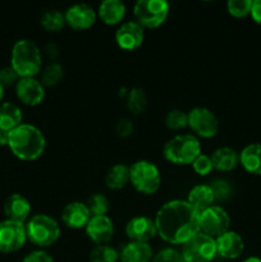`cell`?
<instances>
[{"mask_svg": "<svg viewBox=\"0 0 261 262\" xmlns=\"http://www.w3.org/2000/svg\"><path fill=\"white\" fill-rule=\"evenodd\" d=\"M154 220L158 234L170 245H184L200 233V214L187 201L166 202Z\"/></svg>", "mask_w": 261, "mask_h": 262, "instance_id": "cell-1", "label": "cell"}, {"mask_svg": "<svg viewBox=\"0 0 261 262\" xmlns=\"http://www.w3.org/2000/svg\"><path fill=\"white\" fill-rule=\"evenodd\" d=\"M8 147L13 155L25 161H32L40 158L46 147V140L42 132L32 124H22L9 132Z\"/></svg>", "mask_w": 261, "mask_h": 262, "instance_id": "cell-2", "label": "cell"}, {"mask_svg": "<svg viewBox=\"0 0 261 262\" xmlns=\"http://www.w3.org/2000/svg\"><path fill=\"white\" fill-rule=\"evenodd\" d=\"M42 56L38 46L33 41L23 38L18 40L12 49L10 67L19 78L35 77L41 72Z\"/></svg>", "mask_w": 261, "mask_h": 262, "instance_id": "cell-3", "label": "cell"}, {"mask_svg": "<svg viewBox=\"0 0 261 262\" xmlns=\"http://www.w3.org/2000/svg\"><path fill=\"white\" fill-rule=\"evenodd\" d=\"M201 154V143L193 135H178L169 140L163 148L165 160L176 165H188Z\"/></svg>", "mask_w": 261, "mask_h": 262, "instance_id": "cell-4", "label": "cell"}, {"mask_svg": "<svg viewBox=\"0 0 261 262\" xmlns=\"http://www.w3.org/2000/svg\"><path fill=\"white\" fill-rule=\"evenodd\" d=\"M27 239L38 247H49L60 237L58 222L45 214H37L30 217L26 223Z\"/></svg>", "mask_w": 261, "mask_h": 262, "instance_id": "cell-5", "label": "cell"}, {"mask_svg": "<svg viewBox=\"0 0 261 262\" xmlns=\"http://www.w3.org/2000/svg\"><path fill=\"white\" fill-rule=\"evenodd\" d=\"M129 182L141 193L153 194L160 188V171L151 161H136L129 166Z\"/></svg>", "mask_w": 261, "mask_h": 262, "instance_id": "cell-6", "label": "cell"}, {"mask_svg": "<svg viewBox=\"0 0 261 262\" xmlns=\"http://www.w3.org/2000/svg\"><path fill=\"white\" fill-rule=\"evenodd\" d=\"M136 22L142 28H156L169 15V3L165 0H140L133 8Z\"/></svg>", "mask_w": 261, "mask_h": 262, "instance_id": "cell-7", "label": "cell"}, {"mask_svg": "<svg viewBox=\"0 0 261 262\" xmlns=\"http://www.w3.org/2000/svg\"><path fill=\"white\" fill-rule=\"evenodd\" d=\"M181 255L184 262H211L217 255L216 243L214 238L200 232L184 243Z\"/></svg>", "mask_w": 261, "mask_h": 262, "instance_id": "cell-8", "label": "cell"}, {"mask_svg": "<svg viewBox=\"0 0 261 262\" xmlns=\"http://www.w3.org/2000/svg\"><path fill=\"white\" fill-rule=\"evenodd\" d=\"M230 217L220 206H211L200 214V232L216 239L229 230Z\"/></svg>", "mask_w": 261, "mask_h": 262, "instance_id": "cell-9", "label": "cell"}, {"mask_svg": "<svg viewBox=\"0 0 261 262\" xmlns=\"http://www.w3.org/2000/svg\"><path fill=\"white\" fill-rule=\"evenodd\" d=\"M188 127L199 137L212 138L219 132V120L211 110L194 107L188 113Z\"/></svg>", "mask_w": 261, "mask_h": 262, "instance_id": "cell-10", "label": "cell"}, {"mask_svg": "<svg viewBox=\"0 0 261 262\" xmlns=\"http://www.w3.org/2000/svg\"><path fill=\"white\" fill-rule=\"evenodd\" d=\"M26 241V224L8 219L0 222V252L12 253L19 251Z\"/></svg>", "mask_w": 261, "mask_h": 262, "instance_id": "cell-11", "label": "cell"}, {"mask_svg": "<svg viewBox=\"0 0 261 262\" xmlns=\"http://www.w3.org/2000/svg\"><path fill=\"white\" fill-rule=\"evenodd\" d=\"M17 97L28 106H37L45 99V87L35 77L19 78L15 84Z\"/></svg>", "mask_w": 261, "mask_h": 262, "instance_id": "cell-12", "label": "cell"}, {"mask_svg": "<svg viewBox=\"0 0 261 262\" xmlns=\"http://www.w3.org/2000/svg\"><path fill=\"white\" fill-rule=\"evenodd\" d=\"M125 234L130 242L148 243L158 234L155 220L148 216H135L125 225Z\"/></svg>", "mask_w": 261, "mask_h": 262, "instance_id": "cell-13", "label": "cell"}, {"mask_svg": "<svg viewBox=\"0 0 261 262\" xmlns=\"http://www.w3.org/2000/svg\"><path fill=\"white\" fill-rule=\"evenodd\" d=\"M145 38V31L137 22H125L115 32V42L120 49L133 51L140 48Z\"/></svg>", "mask_w": 261, "mask_h": 262, "instance_id": "cell-14", "label": "cell"}, {"mask_svg": "<svg viewBox=\"0 0 261 262\" xmlns=\"http://www.w3.org/2000/svg\"><path fill=\"white\" fill-rule=\"evenodd\" d=\"M66 23L76 31H84L95 25L97 13L87 4H74L64 13Z\"/></svg>", "mask_w": 261, "mask_h": 262, "instance_id": "cell-15", "label": "cell"}, {"mask_svg": "<svg viewBox=\"0 0 261 262\" xmlns=\"http://www.w3.org/2000/svg\"><path fill=\"white\" fill-rule=\"evenodd\" d=\"M84 230L90 239L96 243L97 246L106 245L114 235V224L106 215L105 216H91Z\"/></svg>", "mask_w": 261, "mask_h": 262, "instance_id": "cell-16", "label": "cell"}, {"mask_svg": "<svg viewBox=\"0 0 261 262\" xmlns=\"http://www.w3.org/2000/svg\"><path fill=\"white\" fill-rule=\"evenodd\" d=\"M90 219L91 214L84 202H69L61 211V220L71 229H84Z\"/></svg>", "mask_w": 261, "mask_h": 262, "instance_id": "cell-17", "label": "cell"}, {"mask_svg": "<svg viewBox=\"0 0 261 262\" xmlns=\"http://www.w3.org/2000/svg\"><path fill=\"white\" fill-rule=\"evenodd\" d=\"M216 243V253L223 258L234 260L238 258L245 251V242L238 233L228 230L224 234L215 239Z\"/></svg>", "mask_w": 261, "mask_h": 262, "instance_id": "cell-18", "label": "cell"}, {"mask_svg": "<svg viewBox=\"0 0 261 262\" xmlns=\"http://www.w3.org/2000/svg\"><path fill=\"white\" fill-rule=\"evenodd\" d=\"M4 214L8 220L26 224L31 216L30 201L19 193L10 194L4 202Z\"/></svg>", "mask_w": 261, "mask_h": 262, "instance_id": "cell-19", "label": "cell"}, {"mask_svg": "<svg viewBox=\"0 0 261 262\" xmlns=\"http://www.w3.org/2000/svg\"><path fill=\"white\" fill-rule=\"evenodd\" d=\"M187 202L196 210L199 214L214 206V193L209 184H199L189 191Z\"/></svg>", "mask_w": 261, "mask_h": 262, "instance_id": "cell-20", "label": "cell"}, {"mask_svg": "<svg viewBox=\"0 0 261 262\" xmlns=\"http://www.w3.org/2000/svg\"><path fill=\"white\" fill-rule=\"evenodd\" d=\"M97 15L107 26L119 25L125 15V5L120 0H104L100 4Z\"/></svg>", "mask_w": 261, "mask_h": 262, "instance_id": "cell-21", "label": "cell"}, {"mask_svg": "<svg viewBox=\"0 0 261 262\" xmlns=\"http://www.w3.org/2000/svg\"><path fill=\"white\" fill-rule=\"evenodd\" d=\"M119 258L122 262H150L153 250L148 243L129 242L122 248Z\"/></svg>", "mask_w": 261, "mask_h": 262, "instance_id": "cell-22", "label": "cell"}, {"mask_svg": "<svg viewBox=\"0 0 261 262\" xmlns=\"http://www.w3.org/2000/svg\"><path fill=\"white\" fill-rule=\"evenodd\" d=\"M240 164L246 171L261 176V143H251L240 154Z\"/></svg>", "mask_w": 261, "mask_h": 262, "instance_id": "cell-23", "label": "cell"}, {"mask_svg": "<svg viewBox=\"0 0 261 262\" xmlns=\"http://www.w3.org/2000/svg\"><path fill=\"white\" fill-rule=\"evenodd\" d=\"M22 110L13 102L0 104V129L12 132L22 124Z\"/></svg>", "mask_w": 261, "mask_h": 262, "instance_id": "cell-24", "label": "cell"}, {"mask_svg": "<svg viewBox=\"0 0 261 262\" xmlns=\"http://www.w3.org/2000/svg\"><path fill=\"white\" fill-rule=\"evenodd\" d=\"M212 168L219 171H230L240 164V154L230 147H220L212 152Z\"/></svg>", "mask_w": 261, "mask_h": 262, "instance_id": "cell-25", "label": "cell"}, {"mask_svg": "<svg viewBox=\"0 0 261 262\" xmlns=\"http://www.w3.org/2000/svg\"><path fill=\"white\" fill-rule=\"evenodd\" d=\"M105 183L110 189H122L129 183V166L124 164H117L112 166L105 177Z\"/></svg>", "mask_w": 261, "mask_h": 262, "instance_id": "cell-26", "label": "cell"}, {"mask_svg": "<svg viewBox=\"0 0 261 262\" xmlns=\"http://www.w3.org/2000/svg\"><path fill=\"white\" fill-rule=\"evenodd\" d=\"M147 106L146 92L140 87H133L127 92V109L133 115H138L145 112Z\"/></svg>", "mask_w": 261, "mask_h": 262, "instance_id": "cell-27", "label": "cell"}, {"mask_svg": "<svg viewBox=\"0 0 261 262\" xmlns=\"http://www.w3.org/2000/svg\"><path fill=\"white\" fill-rule=\"evenodd\" d=\"M41 27L48 32H56V31L63 30L66 23V17L64 13L59 10H48L42 14L40 19Z\"/></svg>", "mask_w": 261, "mask_h": 262, "instance_id": "cell-28", "label": "cell"}, {"mask_svg": "<svg viewBox=\"0 0 261 262\" xmlns=\"http://www.w3.org/2000/svg\"><path fill=\"white\" fill-rule=\"evenodd\" d=\"M64 77V68L61 64L56 61H51L42 72L41 76V83L44 87H55L61 82Z\"/></svg>", "mask_w": 261, "mask_h": 262, "instance_id": "cell-29", "label": "cell"}, {"mask_svg": "<svg viewBox=\"0 0 261 262\" xmlns=\"http://www.w3.org/2000/svg\"><path fill=\"white\" fill-rule=\"evenodd\" d=\"M119 252L107 245H99L90 252V262H117Z\"/></svg>", "mask_w": 261, "mask_h": 262, "instance_id": "cell-30", "label": "cell"}, {"mask_svg": "<svg viewBox=\"0 0 261 262\" xmlns=\"http://www.w3.org/2000/svg\"><path fill=\"white\" fill-rule=\"evenodd\" d=\"M109 200L101 193L92 194L86 202L91 216H105L109 211Z\"/></svg>", "mask_w": 261, "mask_h": 262, "instance_id": "cell-31", "label": "cell"}, {"mask_svg": "<svg viewBox=\"0 0 261 262\" xmlns=\"http://www.w3.org/2000/svg\"><path fill=\"white\" fill-rule=\"evenodd\" d=\"M165 123L169 129H183V128L188 127V114H186V113L178 109L170 110L168 113V115H166Z\"/></svg>", "mask_w": 261, "mask_h": 262, "instance_id": "cell-32", "label": "cell"}, {"mask_svg": "<svg viewBox=\"0 0 261 262\" xmlns=\"http://www.w3.org/2000/svg\"><path fill=\"white\" fill-rule=\"evenodd\" d=\"M252 0H229L227 4L228 13L234 18H243L251 13Z\"/></svg>", "mask_w": 261, "mask_h": 262, "instance_id": "cell-33", "label": "cell"}, {"mask_svg": "<svg viewBox=\"0 0 261 262\" xmlns=\"http://www.w3.org/2000/svg\"><path fill=\"white\" fill-rule=\"evenodd\" d=\"M212 189V193H214L215 202H222L225 201L230 197L232 194V186L228 181L225 179H215L214 182H211V184H209Z\"/></svg>", "mask_w": 261, "mask_h": 262, "instance_id": "cell-34", "label": "cell"}, {"mask_svg": "<svg viewBox=\"0 0 261 262\" xmlns=\"http://www.w3.org/2000/svg\"><path fill=\"white\" fill-rule=\"evenodd\" d=\"M192 168H193L194 173H197L199 176L205 177L209 176L211 173L212 168V163H211V158L207 155H204V154H200L194 161L192 163Z\"/></svg>", "mask_w": 261, "mask_h": 262, "instance_id": "cell-35", "label": "cell"}, {"mask_svg": "<svg viewBox=\"0 0 261 262\" xmlns=\"http://www.w3.org/2000/svg\"><path fill=\"white\" fill-rule=\"evenodd\" d=\"M153 262H184L183 257L179 252L171 248H165L161 250L158 255L154 257Z\"/></svg>", "mask_w": 261, "mask_h": 262, "instance_id": "cell-36", "label": "cell"}, {"mask_svg": "<svg viewBox=\"0 0 261 262\" xmlns=\"http://www.w3.org/2000/svg\"><path fill=\"white\" fill-rule=\"evenodd\" d=\"M18 81H19V76L15 73V71L10 66L0 69V83L3 84L4 89L13 86V84H17Z\"/></svg>", "mask_w": 261, "mask_h": 262, "instance_id": "cell-37", "label": "cell"}, {"mask_svg": "<svg viewBox=\"0 0 261 262\" xmlns=\"http://www.w3.org/2000/svg\"><path fill=\"white\" fill-rule=\"evenodd\" d=\"M115 133H117L118 137L120 138H127L129 137L133 133V123L130 119H127V118H122L117 122V125H115Z\"/></svg>", "mask_w": 261, "mask_h": 262, "instance_id": "cell-38", "label": "cell"}, {"mask_svg": "<svg viewBox=\"0 0 261 262\" xmlns=\"http://www.w3.org/2000/svg\"><path fill=\"white\" fill-rule=\"evenodd\" d=\"M22 262H54V260L45 251H33L28 253Z\"/></svg>", "mask_w": 261, "mask_h": 262, "instance_id": "cell-39", "label": "cell"}, {"mask_svg": "<svg viewBox=\"0 0 261 262\" xmlns=\"http://www.w3.org/2000/svg\"><path fill=\"white\" fill-rule=\"evenodd\" d=\"M250 15L256 23L261 25V0H255L252 2V7H251Z\"/></svg>", "mask_w": 261, "mask_h": 262, "instance_id": "cell-40", "label": "cell"}, {"mask_svg": "<svg viewBox=\"0 0 261 262\" xmlns=\"http://www.w3.org/2000/svg\"><path fill=\"white\" fill-rule=\"evenodd\" d=\"M45 53L48 55L49 59H51L53 61L56 60V58L59 56V48L55 45V43H49L45 48Z\"/></svg>", "mask_w": 261, "mask_h": 262, "instance_id": "cell-41", "label": "cell"}, {"mask_svg": "<svg viewBox=\"0 0 261 262\" xmlns=\"http://www.w3.org/2000/svg\"><path fill=\"white\" fill-rule=\"evenodd\" d=\"M9 143V132L0 129V146H8Z\"/></svg>", "mask_w": 261, "mask_h": 262, "instance_id": "cell-42", "label": "cell"}, {"mask_svg": "<svg viewBox=\"0 0 261 262\" xmlns=\"http://www.w3.org/2000/svg\"><path fill=\"white\" fill-rule=\"evenodd\" d=\"M243 262H261V258H258V257H248V258H246L245 261Z\"/></svg>", "mask_w": 261, "mask_h": 262, "instance_id": "cell-43", "label": "cell"}, {"mask_svg": "<svg viewBox=\"0 0 261 262\" xmlns=\"http://www.w3.org/2000/svg\"><path fill=\"white\" fill-rule=\"evenodd\" d=\"M3 96H4V87H3V84L0 83V104H2Z\"/></svg>", "mask_w": 261, "mask_h": 262, "instance_id": "cell-44", "label": "cell"}]
</instances>
